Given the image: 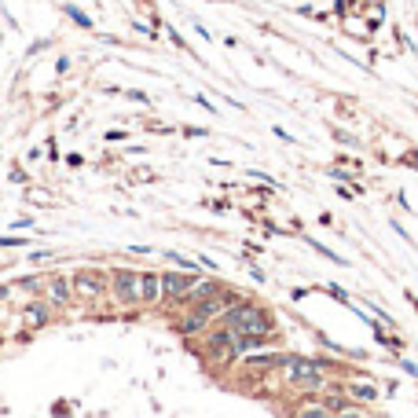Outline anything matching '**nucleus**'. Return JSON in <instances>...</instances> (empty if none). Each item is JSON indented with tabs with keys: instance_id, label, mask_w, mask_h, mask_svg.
Here are the masks:
<instances>
[{
	"instance_id": "ddd939ff",
	"label": "nucleus",
	"mask_w": 418,
	"mask_h": 418,
	"mask_svg": "<svg viewBox=\"0 0 418 418\" xmlns=\"http://www.w3.org/2000/svg\"><path fill=\"white\" fill-rule=\"evenodd\" d=\"M411 165H414V169H418V150H414V154H411Z\"/></svg>"
},
{
	"instance_id": "0eeeda50",
	"label": "nucleus",
	"mask_w": 418,
	"mask_h": 418,
	"mask_svg": "<svg viewBox=\"0 0 418 418\" xmlns=\"http://www.w3.org/2000/svg\"><path fill=\"white\" fill-rule=\"evenodd\" d=\"M48 297H52V304H66L70 301V282L66 279H48Z\"/></svg>"
},
{
	"instance_id": "39448f33",
	"label": "nucleus",
	"mask_w": 418,
	"mask_h": 418,
	"mask_svg": "<svg viewBox=\"0 0 418 418\" xmlns=\"http://www.w3.org/2000/svg\"><path fill=\"white\" fill-rule=\"evenodd\" d=\"M162 297V275H154V272H147V275H140V301H158Z\"/></svg>"
},
{
	"instance_id": "7ed1b4c3",
	"label": "nucleus",
	"mask_w": 418,
	"mask_h": 418,
	"mask_svg": "<svg viewBox=\"0 0 418 418\" xmlns=\"http://www.w3.org/2000/svg\"><path fill=\"white\" fill-rule=\"evenodd\" d=\"M110 282H114V294L132 304V301H140V275L136 272H128V268H118L114 275H110Z\"/></svg>"
},
{
	"instance_id": "f257e3e1",
	"label": "nucleus",
	"mask_w": 418,
	"mask_h": 418,
	"mask_svg": "<svg viewBox=\"0 0 418 418\" xmlns=\"http://www.w3.org/2000/svg\"><path fill=\"white\" fill-rule=\"evenodd\" d=\"M228 326L235 330V334H260V338H268L272 334V319L264 308H253V304H231L228 312H224Z\"/></svg>"
},
{
	"instance_id": "1a4fd4ad",
	"label": "nucleus",
	"mask_w": 418,
	"mask_h": 418,
	"mask_svg": "<svg viewBox=\"0 0 418 418\" xmlns=\"http://www.w3.org/2000/svg\"><path fill=\"white\" fill-rule=\"evenodd\" d=\"M352 400H374V396H378V389L374 385H367V382H352Z\"/></svg>"
},
{
	"instance_id": "6e6552de",
	"label": "nucleus",
	"mask_w": 418,
	"mask_h": 418,
	"mask_svg": "<svg viewBox=\"0 0 418 418\" xmlns=\"http://www.w3.org/2000/svg\"><path fill=\"white\" fill-rule=\"evenodd\" d=\"M48 304H40V301H30L26 304V323H33V326H44V323H48Z\"/></svg>"
},
{
	"instance_id": "20e7f679",
	"label": "nucleus",
	"mask_w": 418,
	"mask_h": 418,
	"mask_svg": "<svg viewBox=\"0 0 418 418\" xmlns=\"http://www.w3.org/2000/svg\"><path fill=\"white\" fill-rule=\"evenodd\" d=\"M191 282H194V275L191 272H169V275H162V297H169V301H184V294L191 290Z\"/></svg>"
},
{
	"instance_id": "f8f14e48",
	"label": "nucleus",
	"mask_w": 418,
	"mask_h": 418,
	"mask_svg": "<svg viewBox=\"0 0 418 418\" xmlns=\"http://www.w3.org/2000/svg\"><path fill=\"white\" fill-rule=\"evenodd\" d=\"M0 301H8V286H0Z\"/></svg>"
},
{
	"instance_id": "f03ea898",
	"label": "nucleus",
	"mask_w": 418,
	"mask_h": 418,
	"mask_svg": "<svg viewBox=\"0 0 418 418\" xmlns=\"http://www.w3.org/2000/svg\"><path fill=\"white\" fill-rule=\"evenodd\" d=\"M323 363L304 360V356H290V385L297 389H319L323 385Z\"/></svg>"
},
{
	"instance_id": "9b49d317",
	"label": "nucleus",
	"mask_w": 418,
	"mask_h": 418,
	"mask_svg": "<svg viewBox=\"0 0 418 418\" xmlns=\"http://www.w3.org/2000/svg\"><path fill=\"white\" fill-rule=\"evenodd\" d=\"M66 15H70V18L77 22V26H84V30H88V26H92V18H88V15H84L81 8H74V4H66Z\"/></svg>"
},
{
	"instance_id": "9d476101",
	"label": "nucleus",
	"mask_w": 418,
	"mask_h": 418,
	"mask_svg": "<svg viewBox=\"0 0 418 418\" xmlns=\"http://www.w3.org/2000/svg\"><path fill=\"white\" fill-rule=\"evenodd\" d=\"M202 326H206V319H198V316L191 312V316L180 319V334H194V330H202Z\"/></svg>"
},
{
	"instance_id": "423d86ee",
	"label": "nucleus",
	"mask_w": 418,
	"mask_h": 418,
	"mask_svg": "<svg viewBox=\"0 0 418 418\" xmlns=\"http://www.w3.org/2000/svg\"><path fill=\"white\" fill-rule=\"evenodd\" d=\"M77 294L81 297H96L99 294V275L96 272H81L77 275Z\"/></svg>"
},
{
	"instance_id": "4468645a",
	"label": "nucleus",
	"mask_w": 418,
	"mask_h": 418,
	"mask_svg": "<svg viewBox=\"0 0 418 418\" xmlns=\"http://www.w3.org/2000/svg\"><path fill=\"white\" fill-rule=\"evenodd\" d=\"M0 312H4V304H0Z\"/></svg>"
}]
</instances>
